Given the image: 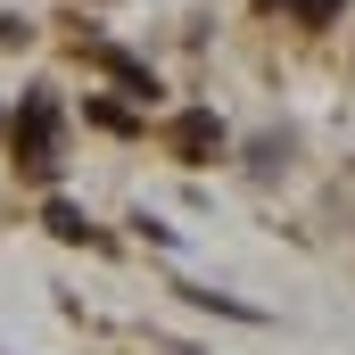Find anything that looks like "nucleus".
I'll list each match as a JSON object with an SVG mask.
<instances>
[{"label":"nucleus","mask_w":355,"mask_h":355,"mask_svg":"<svg viewBox=\"0 0 355 355\" xmlns=\"http://www.w3.org/2000/svg\"><path fill=\"white\" fill-rule=\"evenodd\" d=\"M50 124H58V107H50V91H33V99L17 107V132H8V141H17V166H25V174H42V182H50V166H58Z\"/></svg>","instance_id":"1"},{"label":"nucleus","mask_w":355,"mask_h":355,"mask_svg":"<svg viewBox=\"0 0 355 355\" xmlns=\"http://www.w3.org/2000/svg\"><path fill=\"white\" fill-rule=\"evenodd\" d=\"M166 141H174V157H182V166H207V157L223 149V124H215L207 107H190V116H174V124H166Z\"/></svg>","instance_id":"2"},{"label":"nucleus","mask_w":355,"mask_h":355,"mask_svg":"<svg viewBox=\"0 0 355 355\" xmlns=\"http://www.w3.org/2000/svg\"><path fill=\"white\" fill-rule=\"evenodd\" d=\"M99 67H107V75H116V83L132 91V99H157V75H149V67H141V58H124V50H99Z\"/></svg>","instance_id":"3"},{"label":"nucleus","mask_w":355,"mask_h":355,"mask_svg":"<svg viewBox=\"0 0 355 355\" xmlns=\"http://www.w3.org/2000/svg\"><path fill=\"white\" fill-rule=\"evenodd\" d=\"M50 232H58V240H91L83 207H67V198H50Z\"/></svg>","instance_id":"4"},{"label":"nucleus","mask_w":355,"mask_h":355,"mask_svg":"<svg viewBox=\"0 0 355 355\" xmlns=\"http://www.w3.org/2000/svg\"><path fill=\"white\" fill-rule=\"evenodd\" d=\"M91 124H107V132H132V116H124L116 99H91Z\"/></svg>","instance_id":"5"},{"label":"nucleus","mask_w":355,"mask_h":355,"mask_svg":"<svg viewBox=\"0 0 355 355\" xmlns=\"http://www.w3.org/2000/svg\"><path fill=\"white\" fill-rule=\"evenodd\" d=\"M339 8H347V0H297V17H306V25H331Z\"/></svg>","instance_id":"6"}]
</instances>
